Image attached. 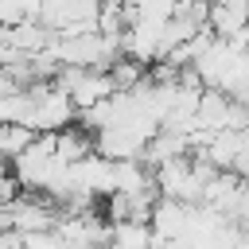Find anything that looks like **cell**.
<instances>
[{"label": "cell", "instance_id": "obj_1", "mask_svg": "<svg viewBox=\"0 0 249 249\" xmlns=\"http://www.w3.org/2000/svg\"><path fill=\"white\" fill-rule=\"evenodd\" d=\"M27 93H31V117H27V124H31L35 132H58V128H66V124L78 121L74 97H70L54 78H51V82H31Z\"/></svg>", "mask_w": 249, "mask_h": 249}, {"label": "cell", "instance_id": "obj_2", "mask_svg": "<svg viewBox=\"0 0 249 249\" xmlns=\"http://www.w3.org/2000/svg\"><path fill=\"white\" fill-rule=\"evenodd\" d=\"M51 39H54V31L43 19H35V16H27V19L12 23V27H0V43L12 47V51H19V54H39Z\"/></svg>", "mask_w": 249, "mask_h": 249}, {"label": "cell", "instance_id": "obj_3", "mask_svg": "<svg viewBox=\"0 0 249 249\" xmlns=\"http://www.w3.org/2000/svg\"><path fill=\"white\" fill-rule=\"evenodd\" d=\"M105 249H160V237H156L152 222H144V218H121V222H113Z\"/></svg>", "mask_w": 249, "mask_h": 249}, {"label": "cell", "instance_id": "obj_4", "mask_svg": "<svg viewBox=\"0 0 249 249\" xmlns=\"http://www.w3.org/2000/svg\"><path fill=\"white\" fill-rule=\"evenodd\" d=\"M54 152H58L62 163H74V160L93 152V132L86 124H66V128L54 132Z\"/></svg>", "mask_w": 249, "mask_h": 249}, {"label": "cell", "instance_id": "obj_5", "mask_svg": "<svg viewBox=\"0 0 249 249\" xmlns=\"http://www.w3.org/2000/svg\"><path fill=\"white\" fill-rule=\"evenodd\" d=\"M19 249H70V245L58 237V230H35V233H23Z\"/></svg>", "mask_w": 249, "mask_h": 249}, {"label": "cell", "instance_id": "obj_6", "mask_svg": "<svg viewBox=\"0 0 249 249\" xmlns=\"http://www.w3.org/2000/svg\"><path fill=\"white\" fill-rule=\"evenodd\" d=\"M19 19H27V12L19 8V0H0V27H12Z\"/></svg>", "mask_w": 249, "mask_h": 249}, {"label": "cell", "instance_id": "obj_7", "mask_svg": "<svg viewBox=\"0 0 249 249\" xmlns=\"http://www.w3.org/2000/svg\"><path fill=\"white\" fill-rule=\"evenodd\" d=\"M19 8H23L27 16H35V19H39V12L47 8V0H19Z\"/></svg>", "mask_w": 249, "mask_h": 249}]
</instances>
